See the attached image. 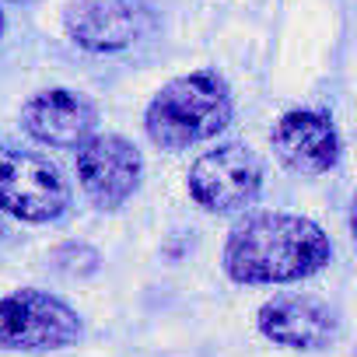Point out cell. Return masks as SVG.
I'll return each instance as SVG.
<instances>
[{
  "label": "cell",
  "mask_w": 357,
  "mask_h": 357,
  "mask_svg": "<svg viewBox=\"0 0 357 357\" xmlns=\"http://www.w3.org/2000/svg\"><path fill=\"white\" fill-rule=\"evenodd\" d=\"M263 190V165L242 144H221L200 154L190 168V197L204 211H242Z\"/></svg>",
  "instance_id": "obj_5"
},
{
  "label": "cell",
  "mask_w": 357,
  "mask_h": 357,
  "mask_svg": "<svg viewBox=\"0 0 357 357\" xmlns=\"http://www.w3.org/2000/svg\"><path fill=\"white\" fill-rule=\"evenodd\" d=\"M67 204L70 190L56 165L32 151L0 144V211L29 225H46L56 221Z\"/></svg>",
  "instance_id": "obj_3"
},
{
  "label": "cell",
  "mask_w": 357,
  "mask_h": 357,
  "mask_svg": "<svg viewBox=\"0 0 357 357\" xmlns=\"http://www.w3.org/2000/svg\"><path fill=\"white\" fill-rule=\"evenodd\" d=\"M228 123H231V95L228 84L211 70L168 81L144 112V130L151 144H158L161 151H183L200 140H211Z\"/></svg>",
  "instance_id": "obj_2"
},
{
  "label": "cell",
  "mask_w": 357,
  "mask_h": 357,
  "mask_svg": "<svg viewBox=\"0 0 357 357\" xmlns=\"http://www.w3.org/2000/svg\"><path fill=\"white\" fill-rule=\"evenodd\" d=\"M77 312L46 294V291H18L0 298V347L4 350H60L81 340Z\"/></svg>",
  "instance_id": "obj_4"
},
{
  "label": "cell",
  "mask_w": 357,
  "mask_h": 357,
  "mask_svg": "<svg viewBox=\"0 0 357 357\" xmlns=\"http://www.w3.org/2000/svg\"><path fill=\"white\" fill-rule=\"evenodd\" d=\"M273 154L298 175H322L340 158V137L329 123V116L312 109H294L277 119L270 133Z\"/></svg>",
  "instance_id": "obj_9"
},
{
  "label": "cell",
  "mask_w": 357,
  "mask_h": 357,
  "mask_svg": "<svg viewBox=\"0 0 357 357\" xmlns=\"http://www.w3.org/2000/svg\"><path fill=\"white\" fill-rule=\"evenodd\" d=\"M333 256L329 235L301 214H252L225 245V270L238 284H291L319 273Z\"/></svg>",
  "instance_id": "obj_1"
},
{
  "label": "cell",
  "mask_w": 357,
  "mask_h": 357,
  "mask_svg": "<svg viewBox=\"0 0 357 357\" xmlns=\"http://www.w3.org/2000/svg\"><path fill=\"white\" fill-rule=\"evenodd\" d=\"M0 36H4V11H0Z\"/></svg>",
  "instance_id": "obj_11"
},
{
  "label": "cell",
  "mask_w": 357,
  "mask_h": 357,
  "mask_svg": "<svg viewBox=\"0 0 357 357\" xmlns=\"http://www.w3.org/2000/svg\"><path fill=\"white\" fill-rule=\"evenodd\" d=\"M151 18L137 0H74L63 15L70 43L88 53H116L147 32Z\"/></svg>",
  "instance_id": "obj_7"
},
{
  "label": "cell",
  "mask_w": 357,
  "mask_h": 357,
  "mask_svg": "<svg viewBox=\"0 0 357 357\" xmlns=\"http://www.w3.org/2000/svg\"><path fill=\"white\" fill-rule=\"evenodd\" d=\"M98 123L95 105L70 88H50L22 105V126L32 140L50 147H81Z\"/></svg>",
  "instance_id": "obj_8"
},
{
  "label": "cell",
  "mask_w": 357,
  "mask_h": 357,
  "mask_svg": "<svg viewBox=\"0 0 357 357\" xmlns=\"http://www.w3.org/2000/svg\"><path fill=\"white\" fill-rule=\"evenodd\" d=\"M140 172H144L140 151L130 140L116 137V133L88 137L77 147V178H81V190L102 211H116V207H123L137 193Z\"/></svg>",
  "instance_id": "obj_6"
},
{
  "label": "cell",
  "mask_w": 357,
  "mask_h": 357,
  "mask_svg": "<svg viewBox=\"0 0 357 357\" xmlns=\"http://www.w3.org/2000/svg\"><path fill=\"white\" fill-rule=\"evenodd\" d=\"M259 329L280 347L319 350L336 336V312L308 294H277L259 308Z\"/></svg>",
  "instance_id": "obj_10"
}]
</instances>
